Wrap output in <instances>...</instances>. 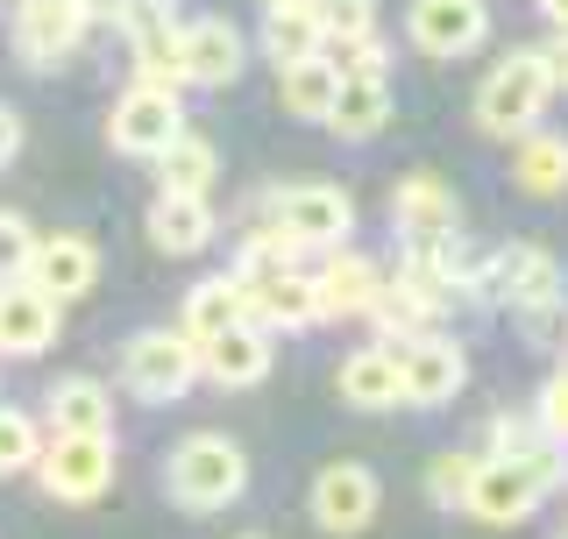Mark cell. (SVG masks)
Segmentation results:
<instances>
[{"mask_svg": "<svg viewBox=\"0 0 568 539\" xmlns=\"http://www.w3.org/2000/svg\"><path fill=\"white\" fill-rule=\"evenodd\" d=\"M320 129H334L342 142H377L390 129V79H342Z\"/></svg>", "mask_w": 568, "mask_h": 539, "instance_id": "cb8c5ba5", "label": "cell"}, {"mask_svg": "<svg viewBox=\"0 0 568 539\" xmlns=\"http://www.w3.org/2000/svg\"><path fill=\"white\" fill-rule=\"evenodd\" d=\"M200 384V348H192L178 327H142L121 348V390L135 405H178Z\"/></svg>", "mask_w": 568, "mask_h": 539, "instance_id": "52a82bcc", "label": "cell"}, {"mask_svg": "<svg viewBox=\"0 0 568 539\" xmlns=\"http://www.w3.org/2000/svg\"><path fill=\"white\" fill-rule=\"evenodd\" d=\"M532 426H540L547 440H568V376L555 369L540 384V398H532Z\"/></svg>", "mask_w": 568, "mask_h": 539, "instance_id": "e575fe53", "label": "cell"}, {"mask_svg": "<svg viewBox=\"0 0 568 539\" xmlns=\"http://www.w3.org/2000/svg\"><path fill=\"white\" fill-rule=\"evenodd\" d=\"M561 79H568L561 29L547 35V43H532V50H511V58H497V64L484 71V85H476V129L497 135V142L526 135L532 121L547 114V100L561 93Z\"/></svg>", "mask_w": 568, "mask_h": 539, "instance_id": "6da1fadb", "label": "cell"}, {"mask_svg": "<svg viewBox=\"0 0 568 539\" xmlns=\"http://www.w3.org/2000/svg\"><path fill=\"white\" fill-rule=\"evenodd\" d=\"M405 43L419 58H469V50L490 43V0H413Z\"/></svg>", "mask_w": 568, "mask_h": 539, "instance_id": "7c38bea8", "label": "cell"}, {"mask_svg": "<svg viewBox=\"0 0 568 539\" xmlns=\"http://www.w3.org/2000/svg\"><path fill=\"white\" fill-rule=\"evenodd\" d=\"M306 277H313L320 319H363L369 298H377V284H384V263L342 242V248H320V256L306 263Z\"/></svg>", "mask_w": 568, "mask_h": 539, "instance_id": "e0dca14e", "label": "cell"}, {"mask_svg": "<svg viewBox=\"0 0 568 539\" xmlns=\"http://www.w3.org/2000/svg\"><path fill=\"white\" fill-rule=\"evenodd\" d=\"M79 8H85V22H114V14L129 8V0H79Z\"/></svg>", "mask_w": 568, "mask_h": 539, "instance_id": "74e56055", "label": "cell"}, {"mask_svg": "<svg viewBox=\"0 0 568 539\" xmlns=\"http://www.w3.org/2000/svg\"><path fill=\"white\" fill-rule=\"evenodd\" d=\"M334 71H327V58H298V64H277V106L292 121H327V106H334Z\"/></svg>", "mask_w": 568, "mask_h": 539, "instance_id": "484cf974", "label": "cell"}, {"mask_svg": "<svg viewBox=\"0 0 568 539\" xmlns=\"http://www.w3.org/2000/svg\"><path fill=\"white\" fill-rule=\"evenodd\" d=\"M320 58H327L334 79H384L390 71V50L377 43V29L369 35H334V43H320Z\"/></svg>", "mask_w": 568, "mask_h": 539, "instance_id": "f546056e", "label": "cell"}, {"mask_svg": "<svg viewBox=\"0 0 568 539\" xmlns=\"http://www.w3.org/2000/svg\"><path fill=\"white\" fill-rule=\"evenodd\" d=\"M164 490H171V505L192 511V518L242 505V490H248V447L227 440V434H185V440L171 447V461H164Z\"/></svg>", "mask_w": 568, "mask_h": 539, "instance_id": "3957f363", "label": "cell"}, {"mask_svg": "<svg viewBox=\"0 0 568 539\" xmlns=\"http://www.w3.org/2000/svg\"><path fill=\"white\" fill-rule=\"evenodd\" d=\"M390 227L398 235H440V227H462V200L448 177L434 171H405L390 185Z\"/></svg>", "mask_w": 568, "mask_h": 539, "instance_id": "ffe728a7", "label": "cell"}, {"mask_svg": "<svg viewBox=\"0 0 568 539\" xmlns=\"http://www.w3.org/2000/svg\"><path fill=\"white\" fill-rule=\"evenodd\" d=\"M540 14H547V29H568V0H540Z\"/></svg>", "mask_w": 568, "mask_h": 539, "instance_id": "f35d334b", "label": "cell"}, {"mask_svg": "<svg viewBox=\"0 0 568 539\" xmlns=\"http://www.w3.org/2000/svg\"><path fill=\"white\" fill-rule=\"evenodd\" d=\"M547 434L532 426V411H490V426H484V447L490 455H532Z\"/></svg>", "mask_w": 568, "mask_h": 539, "instance_id": "d6a6232c", "label": "cell"}, {"mask_svg": "<svg viewBox=\"0 0 568 539\" xmlns=\"http://www.w3.org/2000/svg\"><path fill=\"white\" fill-rule=\"evenodd\" d=\"M256 8H306V0H256Z\"/></svg>", "mask_w": 568, "mask_h": 539, "instance_id": "ab89813d", "label": "cell"}, {"mask_svg": "<svg viewBox=\"0 0 568 539\" xmlns=\"http://www.w3.org/2000/svg\"><path fill=\"white\" fill-rule=\"evenodd\" d=\"M377 505H384V482H377L369 461H327V469L313 476V490H306V511H313V526L327 539L369 532L377 526Z\"/></svg>", "mask_w": 568, "mask_h": 539, "instance_id": "30bf717a", "label": "cell"}, {"mask_svg": "<svg viewBox=\"0 0 568 539\" xmlns=\"http://www.w3.org/2000/svg\"><path fill=\"white\" fill-rule=\"evenodd\" d=\"M142 235H150L156 256H200V248H213L221 221H213V206L192 200V192H156V200H150V221H142Z\"/></svg>", "mask_w": 568, "mask_h": 539, "instance_id": "d6986e66", "label": "cell"}, {"mask_svg": "<svg viewBox=\"0 0 568 539\" xmlns=\"http://www.w3.org/2000/svg\"><path fill=\"white\" fill-rule=\"evenodd\" d=\"M248 64V35L227 22V14H192L178 29V85H200V93H221L235 85Z\"/></svg>", "mask_w": 568, "mask_h": 539, "instance_id": "8fae6325", "label": "cell"}, {"mask_svg": "<svg viewBox=\"0 0 568 539\" xmlns=\"http://www.w3.org/2000/svg\"><path fill=\"white\" fill-rule=\"evenodd\" d=\"M150 164H156V192H192V200H206L213 177H221V156H213V142L200 129H178Z\"/></svg>", "mask_w": 568, "mask_h": 539, "instance_id": "d4e9b609", "label": "cell"}, {"mask_svg": "<svg viewBox=\"0 0 568 539\" xmlns=\"http://www.w3.org/2000/svg\"><path fill=\"white\" fill-rule=\"evenodd\" d=\"M43 434H114V390L100 376H58L43 398Z\"/></svg>", "mask_w": 568, "mask_h": 539, "instance_id": "44dd1931", "label": "cell"}, {"mask_svg": "<svg viewBox=\"0 0 568 539\" xmlns=\"http://www.w3.org/2000/svg\"><path fill=\"white\" fill-rule=\"evenodd\" d=\"M242 539H263V532H242Z\"/></svg>", "mask_w": 568, "mask_h": 539, "instance_id": "60d3db41", "label": "cell"}, {"mask_svg": "<svg viewBox=\"0 0 568 539\" xmlns=\"http://www.w3.org/2000/svg\"><path fill=\"white\" fill-rule=\"evenodd\" d=\"M29 256H36V227H29V213L0 206V284H8V277H22Z\"/></svg>", "mask_w": 568, "mask_h": 539, "instance_id": "836d02e7", "label": "cell"}, {"mask_svg": "<svg viewBox=\"0 0 568 539\" xmlns=\"http://www.w3.org/2000/svg\"><path fill=\"white\" fill-rule=\"evenodd\" d=\"M178 129H185V100H178V85L129 79L114 93V106H106V142H114L121 156H135V164H150Z\"/></svg>", "mask_w": 568, "mask_h": 539, "instance_id": "9c48e42d", "label": "cell"}, {"mask_svg": "<svg viewBox=\"0 0 568 539\" xmlns=\"http://www.w3.org/2000/svg\"><path fill=\"white\" fill-rule=\"evenodd\" d=\"M384 355L398 369V405L434 411V405H455L462 384H469V355L440 327L434 334H384Z\"/></svg>", "mask_w": 568, "mask_h": 539, "instance_id": "8992f818", "label": "cell"}, {"mask_svg": "<svg viewBox=\"0 0 568 539\" xmlns=\"http://www.w3.org/2000/svg\"><path fill=\"white\" fill-rule=\"evenodd\" d=\"M256 50H263L271 64H298V58H313V50H320V29H313V14H306V8H263Z\"/></svg>", "mask_w": 568, "mask_h": 539, "instance_id": "83f0119b", "label": "cell"}, {"mask_svg": "<svg viewBox=\"0 0 568 539\" xmlns=\"http://www.w3.org/2000/svg\"><path fill=\"white\" fill-rule=\"evenodd\" d=\"M547 292H561V263L540 242H497L484 248V263L469 277V298L490 305V313H519V305L547 298Z\"/></svg>", "mask_w": 568, "mask_h": 539, "instance_id": "ba28073f", "label": "cell"}, {"mask_svg": "<svg viewBox=\"0 0 568 539\" xmlns=\"http://www.w3.org/2000/svg\"><path fill=\"white\" fill-rule=\"evenodd\" d=\"M519 319H526V340H532V348H555V340H561V292L519 305Z\"/></svg>", "mask_w": 568, "mask_h": 539, "instance_id": "d590c367", "label": "cell"}, {"mask_svg": "<svg viewBox=\"0 0 568 539\" xmlns=\"http://www.w3.org/2000/svg\"><path fill=\"white\" fill-rule=\"evenodd\" d=\"M85 8L79 0H14V58L29 71H58L85 43Z\"/></svg>", "mask_w": 568, "mask_h": 539, "instance_id": "2e32d148", "label": "cell"}, {"mask_svg": "<svg viewBox=\"0 0 568 539\" xmlns=\"http://www.w3.org/2000/svg\"><path fill=\"white\" fill-rule=\"evenodd\" d=\"M561 490V440H540L532 455H476V476L462 490V511L476 526H526Z\"/></svg>", "mask_w": 568, "mask_h": 539, "instance_id": "7a4b0ae2", "label": "cell"}, {"mask_svg": "<svg viewBox=\"0 0 568 539\" xmlns=\"http://www.w3.org/2000/svg\"><path fill=\"white\" fill-rule=\"evenodd\" d=\"M227 319H242V292H235V277H200L185 292V313H178V334L200 348L206 334H221Z\"/></svg>", "mask_w": 568, "mask_h": 539, "instance_id": "4316f807", "label": "cell"}, {"mask_svg": "<svg viewBox=\"0 0 568 539\" xmlns=\"http://www.w3.org/2000/svg\"><path fill=\"white\" fill-rule=\"evenodd\" d=\"M511 185L526 192V200H561L568 192V135H555V129H540L532 121L526 135H511Z\"/></svg>", "mask_w": 568, "mask_h": 539, "instance_id": "7402d4cb", "label": "cell"}, {"mask_svg": "<svg viewBox=\"0 0 568 539\" xmlns=\"http://www.w3.org/2000/svg\"><path fill=\"white\" fill-rule=\"evenodd\" d=\"M469 476H476V447H440L434 461H426V505L434 511H462V490H469Z\"/></svg>", "mask_w": 568, "mask_h": 539, "instance_id": "f1b7e54d", "label": "cell"}, {"mask_svg": "<svg viewBox=\"0 0 568 539\" xmlns=\"http://www.w3.org/2000/svg\"><path fill=\"white\" fill-rule=\"evenodd\" d=\"M22 277L43 292L50 305H79L100 284V242L79 235V227H58V235H36V256Z\"/></svg>", "mask_w": 568, "mask_h": 539, "instance_id": "9a60e30c", "label": "cell"}, {"mask_svg": "<svg viewBox=\"0 0 568 539\" xmlns=\"http://www.w3.org/2000/svg\"><path fill=\"white\" fill-rule=\"evenodd\" d=\"M263 221L277 227L298 256H320V248H342L355 235V200L327 177H298V185H271L263 192Z\"/></svg>", "mask_w": 568, "mask_h": 539, "instance_id": "277c9868", "label": "cell"}, {"mask_svg": "<svg viewBox=\"0 0 568 539\" xmlns=\"http://www.w3.org/2000/svg\"><path fill=\"white\" fill-rule=\"evenodd\" d=\"M22 142H29V129H22V114H14V106L0 100V171H8L14 156H22Z\"/></svg>", "mask_w": 568, "mask_h": 539, "instance_id": "8d00e7d4", "label": "cell"}, {"mask_svg": "<svg viewBox=\"0 0 568 539\" xmlns=\"http://www.w3.org/2000/svg\"><path fill=\"white\" fill-rule=\"evenodd\" d=\"M58 319L64 305H50L29 277H8L0 284V363H36L58 340Z\"/></svg>", "mask_w": 568, "mask_h": 539, "instance_id": "ac0fdd59", "label": "cell"}, {"mask_svg": "<svg viewBox=\"0 0 568 539\" xmlns=\"http://www.w3.org/2000/svg\"><path fill=\"white\" fill-rule=\"evenodd\" d=\"M271 369H277V334L256 319H227L221 334L200 340V376L213 390H256Z\"/></svg>", "mask_w": 568, "mask_h": 539, "instance_id": "4fadbf2b", "label": "cell"}, {"mask_svg": "<svg viewBox=\"0 0 568 539\" xmlns=\"http://www.w3.org/2000/svg\"><path fill=\"white\" fill-rule=\"evenodd\" d=\"M334 390H342L348 411H390V405H398V369H390L384 340H363V348H348L342 369H334Z\"/></svg>", "mask_w": 568, "mask_h": 539, "instance_id": "603a6c76", "label": "cell"}, {"mask_svg": "<svg viewBox=\"0 0 568 539\" xmlns=\"http://www.w3.org/2000/svg\"><path fill=\"white\" fill-rule=\"evenodd\" d=\"M320 43H334V35H369L377 29V0H306Z\"/></svg>", "mask_w": 568, "mask_h": 539, "instance_id": "1f68e13d", "label": "cell"}, {"mask_svg": "<svg viewBox=\"0 0 568 539\" xmlns=\"http://www.w3.org/2000/svg\"><path fill=\"white\" fill-rule=\"evenodd\" d=\"M121 43H129L135 58V79L150 85H178V29H185V14H178V0H129V8L114 14ZM185 93V85H178Z\"/></svg>", "mask_w": 568, "mask_h": 539, "instance_id": "5bb4252c", "label": "cell"}, {"mask_svg": "<svg viewBox=\"0 0 568 539\" xmlns=\"http://www.w3.org/2000/svg\"><path fill=\"white\" fill-rule=\"evenodd\" d=\"M36 447H43V419L22 405H0V476H29Z\"/></svg>", "mask_w": 568, "mask_h": 539, "instance_id": "4dcf8cb0", "label": "cell"}, {"mask_svg": "<svg viewBox=\"0 0 568 539\" xmlns=\"http://www.w3.org/2000/svg\"><path fill=\"white\" fill-rule=\"evenodd\" d=\"M29 476L43 482L50 505H100L121 476V447L114 434H43Z\"/></svg>", "mask_w": 568, "mask_h": 539, "instance_id": "5b68a950", "label": "cell"}]
</instances>
